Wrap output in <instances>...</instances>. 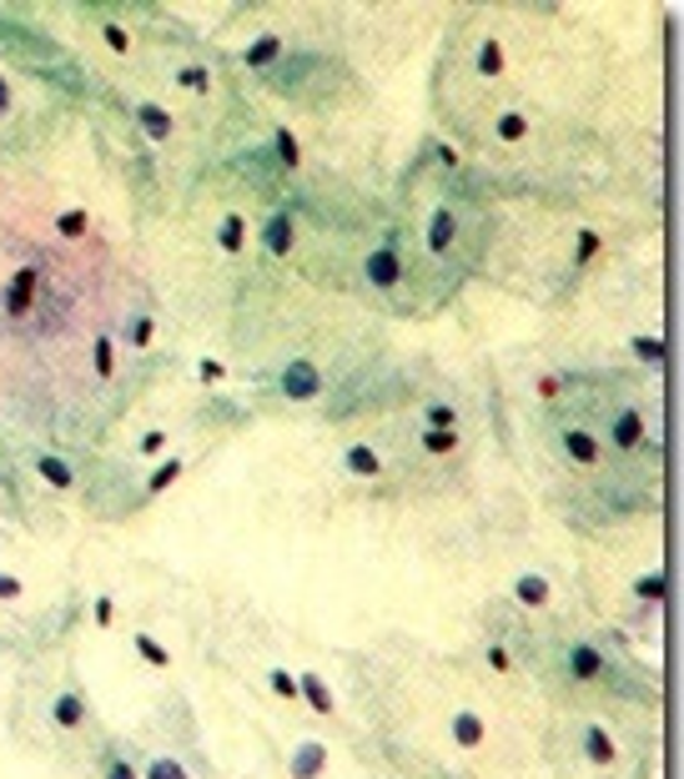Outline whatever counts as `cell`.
<instances>
[{
  "label": "cell",
  "mask_w": 684,
  "mask_h": 779,
  "mask_svg": "<svg viewBox=\"0 0 684 779\" xmlns=\"http://www.w3.org/2000/svg\"><path fill=\"white\" fill-rule=\"evenodd\" d=\"M553 442H559V458H564L569 467H579V473H599L609 458L604 438L589 428V423H559L553 428Z\"/></svg>",
  "instance_id": "cell-1"
},
{
  "label": "cell",
  "mask_w": 684,
  "mask_h": 779,
  "mask_svg": "<svg viewBox=\"0 0 684 779\" xmlns=\"http://www.w3.org/2000/svg\"><path fill=\"white\" fill-rule=\"evenodd\" d=\"M408 277V257L398 252V242H378V247L363 252V287L372 297H393Z\"/></svg>",
  "instance_id": "cell-2"
},
{
  "label": "cell",
  "mask_w": 684,
  "mask_h": 779,
  "mask_svg": "<svg viewBox=\"0 0 684 779\" xmlns=\"http://www.w3.org/2000/svg\"><path fill=\"white\" fill-rule=\"evenodd\" d=\"M604 448H614V453H624V458L645 453V448H649V417H645V407H630V403L614 407V413H609Z\"/></svg>",
  "instance_id": "cell-3"
},
{
  "label": "cell",
  "mask_w": 684,
  "mask_h": 779,
  "mask_svg": "<svg viewBox=\"0 0 684 779\" xmlns=\"http://www.w3.org/2000/svg\"><path fill=\"white\" fill-rule=\"evenodd\" d=\"M277 392H282L288 403H317V398L328 392V377H322V367H317L313 357H292V363H282V373H277Z\"/></svg>",
  "instance_id": "cell-4"
},
{
  "label": "cell",
  "mask_w": 684,
  "mask_h": 779,
  "mask_svg": "<svg viewBox=\"0 0 684 779\" xmlns=\"http://www.w3.org/2000/svg\"><path fill=\"white\" fill-rule=\"evenodd\" d=\"M257 247H262L272 261L297 257V217H292L288 207H272L262 221H257Z\"/></svg>",
  "instance_id": "cell-5"
},
{
  "label": "cell",
  "mask_w": 684,
  "mask_h": 779,
  "mask_svg": "<svg viewBox=\"0 0 684 779\" xmlns=\"http://www.w3.org/2000/svg\"><path fill=\"white\" fill-rule=\"evenodd\" d=\"M453 247H459V211L433 207L428 221H423V252L428 257H453Z\"/></svg>",
  "instance_id": "cell-6"
},
{
  "label": "cell",
  "mask_w": 684,
  "mask_h": 779,
  "mask_svg": "<svg viewBox=\"0 0 684 779\" xmlns=\"http://www.w3.org/2000/svg\"><path fill=\"white\" fill-rule=\"evenodd\" d=\"M26 463L36 467V478L46 483L51 494H71V488H76V467H71V458L51 453V448H30Z\"/></svg>",
  "instance_id": "cell-7"
},
{
  "label": "cell",
  "mask_w": 684,
  "mask_h": 779,
  "mask_svg": "<svg viewBox=\"0 0 684 779\" xmlns=\"http://www.w3.org/2000/svg\"><path fill=\"white\" fill-rule=\"evenodd\" d=\"M328 740H317V734H307V740L292 744L288 754V779H322L328 775Z\"/></svg>",
  "instance_id": "cell-8"
},
{
  "label": "cell",
  "mask_w": 684,
  "mask_h": 779,
  "mask_svg": "<svg viewBox=\"0 0 684 779\" xmlns=\"http://www.w3.org/2000/svg\"><path fill=\"white\" fill-rule=\"evenodd\" d=\"M564 669L574 679H579V684H599V679H609V654L599 649V644H569L564 649Z\"/></svg>",
  "instance_id": "cell-9"
},
{
  "label": "cell",
  "mask_w": 684,
  "mask_h": 779,
  "mask_svg": "<svg viewBox=\"0 0 684 779\" xmlns=\"http://www.w3.org/2000/svg\"><path fill=\"white\" fill-rule=\"evenodd\" d=\"M132 117H136V126L146 131V142H157V146H167V142H176V111L171 106H161V101H136L132 106Z\"/></svg>",
  "instance_id": "cell-10"
},
{
  "label": "cell",
  "mask_w": 684,
  "mask_h": 779,
  "mask_svg": "<svg viewBox=\"0 0 684 779\" xmlns=\"http://www.w3.org/2000/svg\"><path fill=\"white\" fill-rule=\"evenodd\" d=\"M211 242H217V252H222V257H247L252 221L242 217V211H222V217H217V227H211Z\"/></svg>",
  "instance_id": "cell-11"
},
{
  "label": "cell",
  "mask_w": 684,
  "mask_h": 779,
  "mask_svg": "<svg viewBox=\"0 0 684 779\" xmlns=\"http://www.w3.org/2000/svg\"><path fill=\"white\" fill-rule=\"evenodd\" d=\"M51 725L61 734H81V729L91 725V709L81 699V689H56L51 694Z\"/></svg>",
  "instance_id": "cell-12"
},
{
  "label": "cell",
  "mask_w": 684,
  "mask_h": 779,
  "mask_svg": "<svg viewBox=\"0 0 684 779\" xmlns=\"http://www.w3.org/2000/svg\"><path fill=\"white\" fill-rule=\"evenodd\" d=\"M338 463H342V473H347V478H357V483H372V478H382V473H388V458H382L372 442H347Z\"/></svg>",
  "instance_id": "cell-13"
},
{
  "label": "cell",
  "mask_w": 684,
  "mask_h": 779,
  "mask_svg": "<svg viewBox=\"0 0 684 779\" xmlns=\"http://www.w3.org/2000/svg\"><path fill=\"white\" fill-rule=\"evenodd\" d=\"M297 704H307V709L322 719L338 715V694H332V684L317 674V669H297Z\"/></svg>",
  "instance_id": "cell-14"
},
{
  "label": "cell",
  "mask_w": 684,
  "mask_h": 779,
  "mask_svg": "<svg viewBox=\"0 0 684 779\" xmlns=\"http://www.w3.org/2000/svg\"><path fill=\"white\" fill-rule=\"evenodd\" d=\"M468 65H474L478 81H503L509 76V46L499 36H484L474 46V56H468Z\"/></svg>",
  "instance_id": "cell-15"
},
{
  "label": "cell",
  "mask_w": 684,
  "mask_h": 779,
  "mask_svg": "<svg viewBox=\"0 0 684 779\" xmlns=\"http://www.w3.org/2000/svg\"><path fill=\"white\" fill-rule=\"evenodd\" d=\"M509 594H513V604H518L524 613H543L553 604V584L543 579V573H518V579L509 584Z\"/></svg>",
  "instance_id": "cell-16"
},
{
  "label": "cell",
  "mask_w": 684,
  "mask_h": 779,
  "mask_svg": "<svg viewBox=\"0 0 684 779\" xmlns=\"http://www.w3.org/2000/svg\"><path fill=\"white\" fill-rule=\"evenodd\" d=\"M579 750H584V759H589L594 769H614L619 765V740L609 734L604 725H584L579 729Z\"/></svg>",
  "instance_id": "cell-17"
},
{
  "label": "cell",
  "mask_w": 684,
  "mask_h": 779,
  "mask_svg": "<svg viewBox=\"0 0 684 779\" xmlns=\"http://www.w3.org/2000/svg\"><path fill=\"white\" fill-rule=\"evenodd\" d=\"M282 51H288L282 36L262 31V36H252L247 46H242V65H247V71H272V65H282Z\"/></svg>",
  "instance_id": "cell-18"
},
{
  "label": "cell",
  "mask_w": 684,
  "mask_h": 779,
  "mask_svg": "<svg viewBox=\"0 0 684 779\" xmlns=\"http://www.w3.org/2000/svg\"><path fill=\"white\" fill-rule=\"evenodd\" d=\"M448 740L459 744V750H478V744L488 740V725L478 709H453L448 715Z\"/></svg>",
  "instance_id": "cell-19"
},
{
  "label": "cell",
  "mask_w": 684,
  "mask_h": 779,
  "mask_svg": "<svg viewBox=\"0 0 684 779\" xmlns=\"http://www.w3.org/2000/svg\"><path fill=\"white\" fill-rule=\"evenodd\" d=\"M117 342L121 348H132V352H146L151 342H157V317L146 307H132L126 312V322H121V332H117Z\"/></svg>",
  "instance_id": "cell-20"
},
{
  "label": "cell",
  "mask_w": 684,
  "mask_h": 779,
  "mask_svg": "<svg viewBox=\"0 0 684 779\" xmlns=\"http://www.w3.org/2000/svg\"><path fill=\"white\" fill-rule=\"evenodd\" d=\"M534 136V121H528L524 106H503L499 117H493V142L499 146H524Z\"/></svg>",
  "instance_id": "cell-21"
},
{
  "label": "cell",
  "mask_w": 684,
  "mask_h": 779,
  "mask_svg": "<svg viewBox=\"0 0 684 779\" xmlns=\"http://www.w3.org/2000/svg\"><path fill=\"white\" fill-rule=\"evenodd\" d=\"M36 287H40V272L36 267H21V272L11 277V287H5V312H11V317H26V312L36 307Z\"/></svg>",
  "instance_id": "cell-22"
},
{
  "label": "cell",
  "mask_w": 684,
  "mask_h": 779,
  "mask_svg": "<svg viewBox=\"0 0 684 779\" xmlns=\"http://www.w3.org/2000/svg\"><path fill=\"white\" fill-rule=\"evenodd\" d=\"M418 423H423L428 433H459V428H463V407L448 403V398H433V403H423Z\"/></svg>",
  "instance_id": "cell-23"
},
{
  "label": "cell",
  "mask_w": 684,
  "mask_h": 779,
  "mask_svg": "<svg viewBox=\"0 0 684 779\" xmlns=\"http://www.w3.org/2000/svg\"><path fill=\"white\" fill-rule=\"evenodd\" d=\"M186 473V458L182 453H167L161 458L157 467H151V473H146V498H161V494H171V488H176V478H182Z\"/></svg>",
  "instance_id": "cell-24"
},
{
  "label": "cell",
  "mask_w": 684,
  "mask_h": 779,
  "mask_svg": "<svg viewBox=\"0 0 684 779\" xmlns=\"http://www.w3.org/2000/svg\"><path fill=\"white\" fill-rule=\"evenodd\" d=\"M117 363H121L117 332H96V338H91V373L106 382V377H117Z\"/></svg>",
  "instance_id": "cell-25"
},
{
  "label": "cell",
  "mask_w": 684,
  "mask_h": 779,
  "mask_svg": "<svg viewBox=\"0 0 684 779\" xmlns=\"http://www.w3.org/2000/svg\"><path fill=\"white\" fill-rule=\"evenodd\" d=\"M171 81H176V92L197 96V101H207V96H211V71L201 61H182L176 71H171Z\"/></svg>",
  "instance_id": "cell-26"
},
{
  "label": "cell",
  "mask_w": 684,
  "mask_h": 779,
  "mask_svg": "<svg viewBox=\"0 0 684 779\" xmlns=\"http://www.w3.org/2000/svg\"><path fill=\"white\" fill-rule=\"evenodd\" d=\"M96 775H101V779H142V765H136L121 744H106V750H101V769H96Z\"/></svg>",
  "instance_id": "cell-27"
},
{
  "label": "cell",
  "mask_w": 684,
  "mask_h": 779,
  "mask_svg": "<svg viewBox=\"0 0 684 779\" xmlns=\"http://www.w3.org/2000/svg\"><path fill=\"white\" fill-rule=\"evenodd\" d=\"M132 649H136V659L151 664V669H171V649L161 644L157 634H151V629H136V634H132Z\"/></svg>",
  "instance_id": "cell-28"
},
{
  "label": "cell",
  "mask_w": 684,
  "mask_h": 779,
  "mask_svg": "<svg viewBox=\"0 0 684 779\" xmlns=\"http://www.w3.org/2000/svg\"><path fill=\"white\" fill-rule=\"evenodd\" d=\"M272 151H277V167L282 171H303V142H297V131L277 126L272 131Z\"/></svg>",
  "instance_id": "cell-29"
},
{
  "label": "cell",
  "mask_w": 684,
  "mask_h": 779,
  "mask_svg": "<svg viewBox=\"0 0 684 779\" xmlns=\"http://www.w3.org/2000/svg\"><path fill=\"white\" fill-rule=\"evenodd\" d=\"M267 689H272V699L297 704V674H292L288 664H267Z\"/></svg>",
  "instance_id": "cell-30"
},
{
  "label": "cell",
  "mask_w": 684,
  "mask_h": 779,
  "mask_svg": "<svg viewBox=\"0 0 684 779\" xmlns=\"http://www.w3.org/2000/svg\"><path fill=\"white\" fill-rule=\"evenodd\" d=\"M418 448L428 458H453L463 448V433H428V428H423L418 433Z\"/></svg>",
  "instance_id": "cell-31"
},
{
  "label": "cell",
  "mask_w": 684,
  "mask_h": 779,
  "mask_svg": "<svg viewBox=\"0 0 684 779\" xmlns=\"http://www.w3.org/2000/svg\"><path fill=\"white\" fill-rule=\"evenodd\" d=\"M630 594L639 598L645 609H659V598H664V573H659V569L639 573V579H634V584H630Z\"/></svg>",
  "instance_id": "cell-32"
},
{
  "label": "cell",
  "mask_w": 684,
  "mask_h": 779,
  "mask_svg": "<svg viewBox=\"0 0 684 779\" xmlns=\"http://www.w3.org/2000/svg\"><path fill=\"white\" fill-rule=\"evenodd\" d=\"M142 779H192V775H186V765L176 754H151L142 765Z\"/></svg>",
  "instance_id": "cell-33"
},
{
  "label": "cell",
  "mask_w": 684,
  "mask_h": 779,
  "mask_svg": "<svg viewBox=\"0 0 684 779\" xmlns=\"http://www.w3.org/2000/svg\"><path fill=\"white\" fill-rule=\"evenodd\" d=\"M630 352L645 367H659L664 363V338H659V332H639V338H630Z\"/></svg>",
  "instance_id": "cell-34"
},
{
  "label": "cell",
  "mask_w": 684,
  "mask_h": 779,
  "mask_svg": "<svg viewBox=\"0 0 684 779\" xmlns=\"http://www.w3.org/2000/svg\"><path fill=\"white\" fill-rule=\"evenodd\" d=\"M599 252H604V236L594 232V227H579V232H574V267H589Z\"/></svg>",
  "instance_id": "cell-35"
},
{
  "label": "cell",
  "mask_w": 684,
  "mask_h": 779,
  "mask_svg": "<svg viewBox=\"0 0 684 779\" xmlns=\"http://www.w3.org/2000/svg\"><path fill=\"white\" fill-rule=\"evenodd\" d=\"M167 448H171V428H146L142 438H136V458H167Z\"/></svg>",
  "instance_id": "cell-36"
},
{
  "label": "cell",
  "mask_w": 684,
  "mask_h": 779,
  "mask_svg": "<svg viewBox=\"0 0 684 779\" xmlns=\"http://www.w3.org/2000/svg\"><path fill=\"white\" fill-rule=\"evenodd\" d=\"M101 40L111 46V56H132V51H136V46H132V31L121 26V21H111V15L101 21Z\"/></svg>",
  "instance_id": "cell-37"
},
{
  "label": "cell",
  "mask_w": 684,
  "mask_h": 779,
  "mask_svg": "<svg viewBox=\"0 0 684 779\" xmlns=\"http://www.w3.org/2000/svg\"><path fill=\"white\" fill-rule=\"evenodd\" d=\"M56 232L66 236V242H81V236L91 232V217H86L81 207H71V211H61V217H56Z\"/></svg>",
  "instance_id": "cell-38"
},
{
  "label": "cell",
  "mask_w": 684,
  "mask_h": 779,
  "mask_svg": "<svg viewBox=\"0 0 684 779\" xmlns=\"http://www.w3.org/2000/svg\"><path fill=\"white\" fill-rule=\"evenodd\" d=\"M197 382H201V388H222V382H227V363H222V357L201 352V357H197Z\"/></svg>",
  "instance_id": "cell-39"
},
{
  "label": "cell",
  "mask_w": 684,
  "mask_h": 779,
  "mask_svg": "<svg viewBox=\"0 0 684 779\" xmlns=\"http://www.w3.org/2000/svg\"><path fill=\"white\" fill-rule=\"evenodd\" d=\"M484 659H488V669H493V674H513V649H509V644H499V638L484 649Z\"/></svg>",
  "instance_id": "cell-40"
},
{
  "label": "cell",
  "mask_w": 684,
  "mask_h": 779,
  "mask_svg": "<svg viewBox=\"0 0 684 779\" xmlns=\"http://www.w3.org/2000/svg\"><path fill=\"white\" fill-rule=\"evenodd\" d=\"M91 623H96V629H111V623H117V598H111V594H96V598H91Z\"/></svg>",
  "instance_id": "cell-41"
},
{
  "label": "cell",
  "mask_w": 684,
  "mask_h": 779,
  "mask_svg": "<svg viewBox=\"0 0 684 779\" xmlns=\"http://www.w3.org/2000/svg\"><path fill=\"white\" fill-rule=\"evenodd\" d=\"M15 106H21V86H15V81L0 71V121L15 117Z\"/></svg>",
  "instance_id": "cell-42"
},
{
  "label": "cell",
  "mask_w": 684,
  "mask_h": 779,
  "mask_svg": "<svg viewBox=\"0 0 684 779\" xmlns=\"http://www.w3.org/2000/svg\"><path fill=\"white\" fill-rule=\"evenodd\" d=\"M534 392H539L543 403H559V398H564V377H559V373L534 377Z\"/></svg>",
  "instance_id": "cell-43"
},
{
  "label": "cell",
  "mask_w": 684,
  "mask_h": 779,
  "mask_svg": "<svg viewBox=\"0 0 684 779\" xmlns=\"http://www.w3.org/2000/svg\"><path fill=\"white\" fill-rule=\"evenodd\" d=\"M26 598V579L21 573H0V604H21Z\"/></svg>",
  "instance_id": "cell-44"
},
{
  "label": "cell",
  "mask_w": 684,
  "mask_h": 779,
  "mask_svg": "<svg viewBox=\"0 0 684 779\" xmlns=\"http://www.w3.org/2000/svg\"><path fill=\"white\" fill-rule=\"evenodd\" d=\"M433 151H438V161H443V167H448V171L459 167V151H453V146H443V142H438V146H433Z\"/></svg>",
  "instance_id": "cell-45"
},
{
  "label": "cell",
  "mask_w": 684,
  "mask_h": 779,
  "mask_svg": "<svg viewBox=\"0 0 684 779\" xmlns=\"http://www.w3.org/2000/svg\"><path fill=\"white\" fill-rule=\"evenodd\" d=\"M0 65H5V46H0Z\"/></svg>",
  "instance_id": "cell-46"
}]
</instances>
